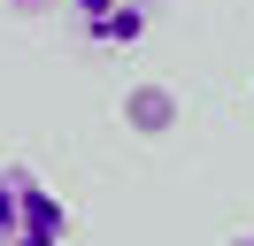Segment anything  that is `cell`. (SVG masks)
<instances>
[{
    "label": "cell",
    "instance_id": "1",
    "mask_svg": "<svg viewBox=\"0 0 254 246\" xmlns=\"http://www.w3.org/2000/svg\"><path fill=\"white\" fill-rule=\"evenodd\" d=\"M0 246H69V200L23 162H0Z\"/></svg>",
    "mask_w": 254,
    "mask_h": 246
},
{
    "label": "cell",
    "instance_id": "2",
    "mask_svg": "<svg viewBox=\"0 0 254 246\" xmlns=\"http://www.w3.org/2000/svg\"><path fill=\"white\" fill-rule=\"evenodd\" d=\"M69 15H77V31H85L93 46L124 54V46H139V39H146L154 0H69Z\"/></svg>",
    "mask_w": 254,
    "mask_h": 246
},
{
    "label": "cell",
    "instance_id": "3",
    "mask_svg": "<svg viewBox=\"0 0 254 246\" xmlns=\"http://www.w3.org/2000/svg\"><path fill=\"white\" fill-rule=\"evenodd\" d=\"M131 116H139L146 131H162V123H170V100H162V92H139V100H131Z\"/></svg>",
    "mask_w": 254,
    "mask_h": 246
},
{
    "label": "cell",
    "instance_id": "4",
    "mask_svg": "<svg viewBox=\"0 0 254 246\" xmlns=\"http://www.w3.org/2000/svg\"><path fill=\"white\" fill-rule=\"evenodd\" d=\"M8 8H16V15H39V8H54V0H8Z\"/></svg>",
    "mask_w": 254,
    "mask_h": 246
},
{
    "label": "cell",
    "instance_id": "5",
    "mask_svg": "<svg viewBox=\"0 0 254 246\" xmlns=\"http://www.w3.org/2000/svg\"><path fill=\"white\" fill-rule=\"evenodd\" d=\"M231 246H254V231H239V239H231Z\"/></svg>",
    "mask_w": 254,
    "mask_h": 246
}]
</instances>
